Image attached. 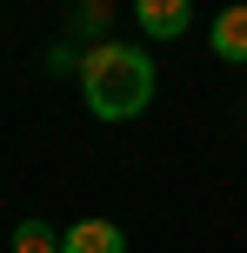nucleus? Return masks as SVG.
Segmentation results:
<instances>
[{
	"label": "nucleus",
	"mask_w": 247,
	"mask_h": 253,
	"mask_svg": "<svg viewBox=\"0 0 247 253\" xmlns=\"http://www.w3.org/2000/svg\"><path fill=\"white\" fill-rule=\"evenodd\" d=\"M80 93H87L94 120H134L154 100V60H147V47L94 40V47L80 53Z\"/></svg>",
	"instance_id": "1"
},
{
	"label": "nucleus",
	"mask_w": 247,
	"mask_h": 253,
	"mask_svg": "<svg viewBox=\"0 0 247 253\" xmlns=\"http://www.w3.org/2000/svg\"><path fill=\"white\" fill-rule=\"evenodd\" d=\"M134 20L147 40H181L194 20V0H134Z\"/></svg>",
	"instance_id": "2"
},
{
	"label": "nucleus",
	"mask_w": 247,
	"mask_h": 253,
	"mask_svg": "<svg viewBox=\"0 0 247 253\" xmlns=\"http://www.w3.org/2000/svg\"><path fill=\"white\" fill-rule=\"evenodd\" d=\"M60 253H127V233L114 220H74L60 233Z\"/></svg>",
	"instance_id": "3"
},
{
	"label": "nucleus",
	"mask_w": 247,
	"mask_h": 253,
	"mask_svg": "<svg viewBox=\"0 0 247 253\" xmlns=\"http://www.w3.org/2000/svg\"><path fill=\"white\" fill-rule=\"evenodd\" d=\"M214 60H227V67H247V0L241 7H221L214 13Z\"/></svg>",
	"instance_id": "4"
},
{
	"label": "nucleus",
	"mask_w": 247,
	"mask_h": 253,
	"mask_svg": "<svg viewBox=\"0 0 247 253\" xmlns=\"http://www.w3.org/2000/svg\"><path fill=\"white\" fill-rule=\"evenodd\" d=\"M13 253H60V240H53L47 220H20L13 227Z\"/></svg>",
	"instance_id": "5"
}]
</instances>
